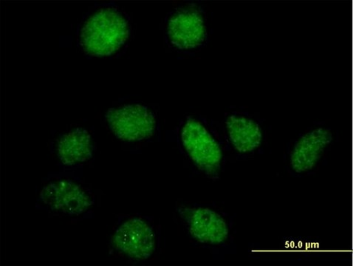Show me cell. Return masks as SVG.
Returning a JSON list of instances; mask_svg holds the SVG:
<instances>
[{"label":"cell","mask_w":353,"mask_h":266,"mask_svg":"<svg viewBox=\"0 0 353 266\" xmlns=\"http://www.w3.org/2000/svg\"><path fill=\"white\" fill-rule=\"evenodd\" d=\"M128 32L127 19L118 9L103 8L87 20L81 29L80 43L90 56H110L126 42Z\"/></svg>","instance_id":"cell-1"},{"label":"cell","mask_w":353,"mask_h":266,"mask_svg":"<svg viewBox=\"0 0 353 266\" xmlns=\"http://www.w3.org/2000/svg\"><path fill=\"white\" fill-rule=\"evenodd\" d=\"M183 147L194 165L208 176L221 169L222 150L210 132L194 119L186 121L181 133Z\"/></svg>","instance_id":"cell-2"},{"label":"cell","mask_w":353,"mask_h":266,"mask_svg":"<svg viewBox=\"0 0 353 266\" xmlns=\"http://www.w3.org/2000/svg\"><path fill=\"white\" fill-rule=\"evenodd\" d=\"M105 118L114 134L119 139L130 142L150 138L157 127L152 112L141 105L110 109Z\"/></svg>","instance_id":"cell-3"},{"label":"cell","mask_w":353,"mask_h":266,"mask_svg":"<svg viewBox=\"0 0 353 266\" xmlns=\"http://www.w3.org/2000/svg\"><path fill=\"white\" fill-rule=\"evenodd\" d=\"M114 249L134 260L149 259L155 250V236L150 225L139 218L124 223L112 238Z\"/></svg>","instance_id":"cell-4"},{"label":"cell","mask_w":353,"mask_h":266,"mask_svg":"<svg viewBox=\"0 0 353 266\" xmlns=\"http://www.w3.org/2000/svg\"><path fill=\"white\" fill-rule=\"evenodd\" d=\"M181 218L192 236L202 243L221 245L228 237V227L221 214L206 208H180Z\"/></svg>","instance_id":"cell-5"},{"label":"cell","mask_w":353,"mask_h":266,"mask_svg":"<svg viewBox=\"0 0 353 266\" xmlns=\"http://www.w3.org/2000/svg\"><path fill=\"white\" fill-rule=\"evenodd\" d=\"M40 197L52 209L70 216H78L92 203L88 193L70 180L50 183L41 190Z\"/></svg>","instance_id":"cell-6"},{"label":"cell","mask_w":353,"mask_h":266,"mask_svg":"<svg viewBox=\"0 0 353 266\" xmlns=\"http://www.w3.org/2000/svg\"><path fill=\"white\" fill-rule=\"evenodd\" d=\"M206 29L201 14L192 9L176 11L170 19L168 34L171 43L181 50L200 46L205 40Z\"/></svg>","instance_id":"cell-7"},{"label":"cell","mask_w":353,"mask_h":266,"mask_svg":"<svg viewBox=\"0 0 353 266\" xmlns=\"http://www.w3.org/2000/svg\"><path fill=\"white\" fill-rule=\"evenodd\" d=\"M333 140L329 130L319 128L307 133L296 143L290 153V166L296 172L312 170L323 156L325 150Z\"/></svg>","instance_id":"cell-8"},{"label":"cell","mask_w":353,"mask_h":266,"mask_svg":"<svg viewBox=\"0 0 353 266\" xmlns=\"http://www.w3.org/2000/svg\"><path fill=\"white\" fill-rule=\"evenodd\" d=\"M92 143L89 132L77 128L62 136L57 145L58 156L65 165L85 162L92 156Z\"/></svg>","instance_id":"cell-9"},{"label":"cell","mask_w":353,"mask_h":266,"mask_svg":"<svg viewBox=\"0 0 353 266\" xmlns=\"http://www.w3.org/2000/svg\"><path fill=\"white\" fill-rule=\"evenodd\" d=\"M234 147L240 152H250L261 146L263 135L255 121L243 116H232L225 122Z\"/></svg>","instance_id":"cell-10"}]
</instances>
